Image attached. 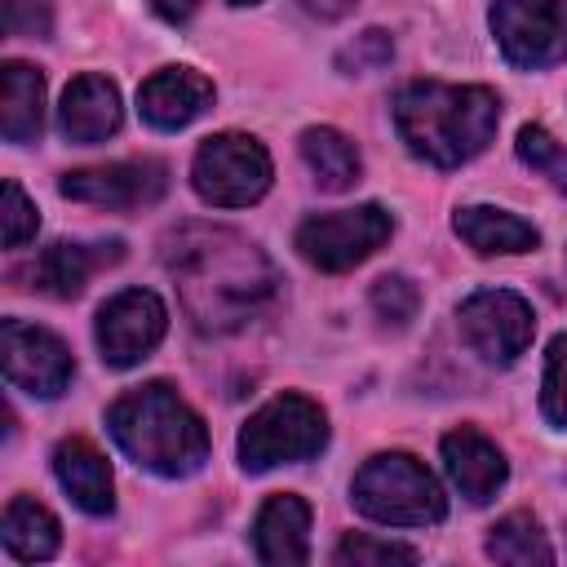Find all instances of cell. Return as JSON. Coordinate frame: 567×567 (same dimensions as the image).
<instances>
[{"mask_svg":"<svg viewBox=\"0 0 567 567\" xmlns=\"http://www.w3.org/2000/svg\"><path fill=\"white\" fill-rule=\"evenodd\" d=\"M252 549L270 567H301L310 558V505L292 492L270 496L252 518Z\"/></svg>","mask_w":567,"mask_h":567,"instance_id":"cell-15","label":"cell"},{"mask_svg":"<svg viewBox=\"0 0 567 567\" xmlns=\"http://www.w3.org/2000/svg\"><path fill=\"white\" fill-rule=\"evenodd\" d=\"M452 230L483 257H496V252H532L540 244L536 226L523 221L518 213H505V208H492V204H465L456 208L452 217Z\"/></svg>","mask_w":567,"mask_h":567,"instance_id":"cell-19","label":"cell"},{"mask_svg":"<svg viewBox=\"0 0 567 567\" xmlns=\"http://www.w3.org/2000/svg\"><path fill=\"white\" fill-rule=\"evenodd\" d=\"M390 53H394V44H390V35H385V31H363V35L341 53V66H346L350 75H363V71L385 66V62H390Z\"/></svg>","mask_w":567,"mask_h":567,"instance_id":"cell-30","label":"cell"},{"mask_svg":"<svg viewBox=\"0 0 567 567\" xmlns=\"http://www.w3.org/2000/svg\"><path fill=\"white\" fill-rule=\"evenodd\" d=\"M4 27L9 35L44 40L53 31V0H4Z\"/></svg>","mask_w":567,"mask_h":567,"instance_id":"cell-29","label":"cell"},{"mask_svg":"<svg viewBox=\"0 0 567 567\" xmlns=\"http://www.w3.org/2000/svg\"><path fill=\"white\" fill-rule=\"evenodd\" d=\"M0 540H4V549H9L18 563H44V558L58 554L62 527H58V518H53L40 501L13 496V501L4 505V518H0Z\"/></svg>","mask_w":567,"mask_h":567,"instance_id":"cell-21","label":"cell"},{"mask_svg":"<svg viewBox=\"0 0 567 567\" xmlns=\"http://www.w3.org/2000/svg\"><path fill=\"white\" fill-rule=\"evenodd\" d=\"M270 151L252 133H213L190 159V186L213 208H248L270 190Z\"/></svg>","mask_w":567,"mask_h":567,"instance_id":"cell-6","label":"cell"},{"mask_svg":"<svg viewBox=\"0 0 567 567\" xmlns=\"http://www.w3.org/2000/svg\"><path fill=\"white\" fill-rule=\"evenodd\" d=\"M540 412L554 425H567V332L549 341L545 377H540Z\"/></svg>","mask_w":567,"mask_h":567,"instance_id":"cell-28","label":"cell"},{"mask_svg":"<svg viewBox=\"0 0 567 567\" xmlns=\"http://www.w3.org/2000/svg\"><path fill=\"white\" fill-rule=\"evenodd\" d=\"M164 266L177 279L182 306L199 332H235L275 297L270 257L230 226H182L164 244Z\"/></svg>","mask_w":567,"mask_h":567,"instance_id":"cell-1","label":"cell"},{"mask_svg":"<svg viewBox=\"0 0 567 567\" xmlns=\"http://www.w3.org/2000/svg\"><path fill=\"white\" fill-rule=\"evenodd\" d=\"M168 332V310L151 288H124L97 310V350L111 368L142 363Z\"/></svg>","mask_w":567,"mask_h":567,"instance_id":"cell-11","label":"cell"},{"mask_svg":"<svg viewBox=\"0 0 567 567\" xmlns=\"http://www.w3.org/2000/svg\"><path fill=\"white\" fill-rule=\"evenodd\" d=\"M323 443H328L323 408L306 394H275L239 430V465L248 474H261L275 465L310 461L323 452Z\"/></svg>","mask_w":567,"mask_h":567,"instance_id":"cell-5","label":"cell"},{"mask_svg":"<svg viewBox=\"0 0 567 567\" xmlns=\"http://www.w3.org/2000/svg\"><path fill=\"white\" fill-rule=\"evenodd\" d=\"M53 474L62 492L84 509V514H111L115 509V478L106 456L89 439H62L53 447Z\"/></svg>","mask_w":567,"mask_h":567,"instance_id":"cell-18","label":"cell"},{"mask_svg":"<svg viewBox=\"0 0 567 567\" xmlns=\"http://www.w3.org/2000/svg\"><path fill=\"white\" fill-rule=\"evenodd\" d=\"M456 323H461L465 346L478 359L496 363V368L514 363L532 346V332H536L532 306L518 292H509V288H478V292H470L456 306Z\"/></svg>","mask_w":567,"mask_h":567,"instance_id":"cell-9","label":"cell"},{"mask_svg":"<svg viewBox=\"0 0 567 567\" xmlns=\"http://www.w3.org/2000/svg\"><path fill=\"white\" fill-rule=\"evenodd\" d=\"M501 124V97L483 84H443L412 80L394 93V128L403 146L434 164L456 168L487 151Z\"/></svg>","mask_w":567,"mask_h":567,"instance_id":"cell-2","label":"cell"},{"mask_svg":"<svg viewBox=\"0 0 567 567\" xmlns=\"http://www.w3.org/2000/svg\"><path fill=\"white\" fill-rule=\"evenodd\" d=\"M35 230H40V213L27 199V190L9 177L4 190H0V239H4V248H22L27 239H35Z\"/></svg>","mask_w":567,"mask_h":567,"instance_id":"cell-27","label":"cell"},{"mask_svg":"<svg viewBox=\"0 0 567 567\" xmlns=\"http://www.w3.org/2000/svg\"><path fill=\"white\" fill-rule=\"evenodd\" d=\"M208 106H213V80L199 75L195 66H164V71L146 75L142 89H137V111L159 133L186 128Z\"/></svg>","mask_w":567,"mask_h":567,"instance_id":"cell-13","label":"cell"},{"mask_svg":"<svg viewBox=\"0 0 567 567\" xmlns=\"http://www.w3.org/2000/svg\"><path fill=\"white\" fill-rule=\"evenodd\" d=\"M230 4H257V0H230Z\"/></svg>","mask_w":567,"mask_h":567,"instance_id":"cell-33","label":"cell"},{"mask_svg":"<svg viewBox=\"0 0 567 567\" xmlns=\"http://www.w3.org/2000/svg\"><path fill=\"white\" fill-rule=\"evenodd\" d=\"M151 9L164 18V22H173V27H182V22H190L195 18V9H199V0H151Z\"/></svg>","mask_w":567,"mask_h":567,"instance_id":"cell-31","label":"cell"},{"mask_svg":"<svg viewBox=\"0 0 567 567\" xmlns=\"http://www.w3.org/2000/svg\"><path fill=\"white\" fill-rule=\"evenodd\" d=\"M0 363H4V381L31 399H58L75 377V359L62 346V337L27 319L0 323Z\"/></svg>","mask_w":567,"mask_h":567,"instance_id":"cell-10","label":"cell"},{"mask_svg":"<svg viewBox=\"0 0 567 567\" xmlns=\"http://www.w3.org/2000/svg\"><path fill=\"white\" fill-rule=\"evenodd\" d=\"M514 146H518V159H523L532 173H540L554 190L567 195V146H563L545 124H523Z\"/></svg>","mask_w":567,"mask_h":567,"instance_id":"cell-24","label":"cell"},{"mask_svg":"<svg viewBox=\"0 0 567 567\" xmlns=\"http://www.w3.org/2000/svg\"><path fill=\"white\" fill-rule=\"evenodd\" d=\"M124 257V244L120 239H106V244H75V239H58L40 252L35 261V288L49 292V297H80L84 284L93 279V270L102 266H115Z\"/></svg>","mask_w":567,"mask_h":567,"instance_id":"cell-17","label":"cell"},{"mask_svg":"<svg viewBox=\"0 0 567 567\" xmlns=\"http://www.w3.org/2000/svg\"><path fill=\"white\" fill-rule=\"evenodd\" d=\"M394 221L381 204H359V208H337V213H315L297 226V252L337 275V270H350L359 261H368L385 239H390Z\"/></svg>","mask_w":567,"mask_h":567,"instance_id":"cell-7","label":"cell"},{"mask_svg":"<svg viewBox=\"0 0 567 567\" xmlns=\"http://www.w3.org/2000/svg\"><path fill=\"white\" fill-rule=\"evenodd\" d=\"M310 13H319V18H341V13H350L359 0H301Z\"/></svg>","mask_w":567,"mask_h":567,"instance_id":"cell-32","label":"cell"},{"mask_svg":"<svg viewBox=\"0 0 567 567\" xmlns=\"http://www.w3.org/2000/svg\"><path fill=\"white\" fill-rule=\"evenodd\" d=\"M58 190L93 208H142L168 190V168L159 159H115V164L62 173Z\"/></svg>","mask_w":567,"mask_h":567,"instance_id":"cell-12","label":"cell"},{"mask_svg":"<svg viewBox=\"0 0 567 567\" xmlns=\"http://www.w3.org/2000/svg\"><path fill=\"white\" fill-rule=\"evenodd\" d=\"M372 310L381 323L390 328H408L421 310V288L408 279V275H381L372 284Z\"/></svg>","mask_w":567,"mask_h":567,"instance_id":"cell-25","label":"cell"},{"mask_svg":"<svg viewBox=\"0 0 567 567\" xmlns=\"http://www.w3.org/2000/svg\"><path fill=\"white\" fill-rule=\"evenodd\" d=\"M487 22L509 66L545 71L567 62V0H492Z\"/></svg>","mask_w":567,"mask_h":567,"instance_id":"cell-8","label":"cell"},{"mask_svg":"<svg viewBox=\"0 0 567 567\" xmlns=\"http://www.w3.org/2000/svg\"><path fill=\"white\" fill-rule=\"evenodd\" d=\"M124 120V106H120V89L106 80V75H75L62 93V106H58V128L80 142V146H93V142H106Z\"/></svg>","mask_w":567,"mask_h":567,"instance_id":"cell-16","label":"cell"},{"mask_svg":"<svg viewBox=\"0 0 567 567\" xmlns=\"http://www.w3.org/2000/svg\"><path fill=\"white\" fill-rule=\"evenodd\" d=\"M301 159L310 164L315 182L323 190H332V195L337 190H350L359 182V151H354V142L346 133L328 128V124L301 133Z\"/></svg>","mask_w":567,"mask_h":567,"instance_id":"cell-22","label":"cell"},{"mask_svg":"<svg viewBox=\"0 0 567 567\" xmlns=\"http://www.w3.org/2000/svg\"><path fill=\"white\" fill-rule=\"evenodd\" d=\"M439 452H443V470H447L452 487H456L465 501H474V505L492 501V496L501 492V483L509 478L505 452H501L487 434H478L474 425L447 430L443 443H439Z\"/></svg>","mask_w":567,"mask_h":567,"instance_id":"cell-14","label":"cell"},{"mask_svg":"<svg viewBox=\"0 0 567 567\" xmlns=\"http://www.w3.org/2000/svg\"><path fill=\"white\" fill-rule=\"evenodd\" d=\"M350 501L363 518L385 527H434L447 514L439 478L408 452H377L363 461L350 483Z\"/></svg>","mask_w":567,"mask_h":567,"instance_id":"cell-4","label":"cell"},{"mask_svg":"<svg viewBox=\"0 0 567 567\" xmlns=\"http://www.w3.org/2000/svg\"><path fill=\"white\" fill-rule=\"evenodd\" d=\"M487 558L505 563V567H549L554 563V545L540 532V523L523 509L496 518L487 527Z\"/></svg>","mask_w":567,"mask_h":567,"instance_id":"cell-23","label":"cell"},{"mask_svg":"<svg viewBox=\"0 0 567 567\" xmlns=\"http://www.w3.org/2000/svg\"><path fill=\"white\" fill-rule=\"evenodd\" d=\"M332 563H341V567H390V563H416V549H408L399 540H377L368 532H350L332 549Z\"/></svg>","mask_w":567,"mask_h":567,"instance_id":"cell-26","label":"cell"},{"mask_svg":"<svg viewBox=\"0 0 567 567\" xmlns=\"http://www.w3.org/2000/svg\"><path fill=\"white\" fill-rule=\"evenodd\" d=\"M44 124V75L27 62L0 66V133L4 142H35Z\"/></svg>","mask_w":567,"mask_h":567,"instance_id":"cell-20","label":"cell"},{"mask_svg":"<svg viewBox=\"0 0 567 567\" xmlns=\"http://www.w3.org/2000/svg\"><path fill=\"white\" fill-rule=\"evenodd\" d=\"M106 430L133 465L159 478H186L208 461V430L168 381L124 390L106 408Z\"/></svg>","mask_w":567,"mask_h":567,"instance_id":"cell-3","label":"cell"}]
</instances>
